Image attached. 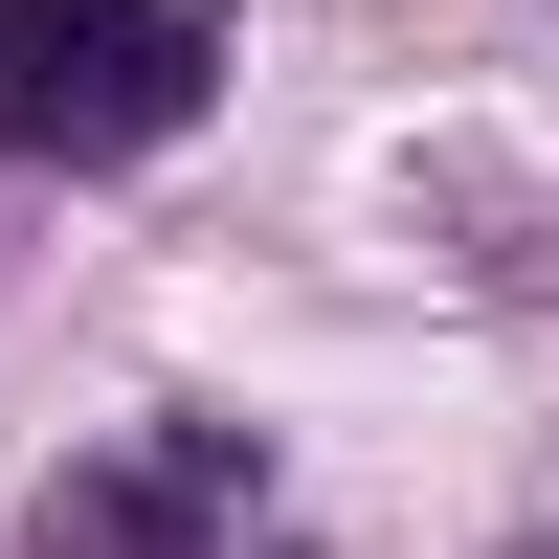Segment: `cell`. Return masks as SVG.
<instances>
[{
    "mask_svg": "<svg viewBox=\"0 0 559 559\" xmlns=\"http://www.w3.org/2000/svg\"><path fill=\"white\" fill-rule=\"evenodd\" d=\"M23 559H269V448L247 426H112L23 515Z\"/></svg>",
    "mask_w": 559,
    "mask_h": 559,
    "instance_id": "obj_2",
    "label": "cell"
},
{
    "mask_svg": "<svg viewBox=\"0 0 559 559\" xmlns=\"http://www.w3.org/2000/svg\"><path fill=\"white\" fill-rule=\"evenodd\" d=\"M224 90V0H0V157H157Z\"/></svg>",
    "mask_w": 559,
    "mask_h": 559,
    "instance_id": "obj_1",
    "label": "cell"
}]
</instances>
